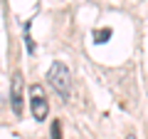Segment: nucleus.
Here are the masks:
<instances>
[{
  "instance_id": "obj_1",
  "label": "nucleus",
  "mask_w": 148,
  "mask_h": 139,
  "mask_svg": "<svg viewBox=\"0 0 148 139\" xmlns=\"http://www.w3.org/2000/svg\"><path fill=\"white\" fill-rule=\"evenodd\" d=\"M49 85L54 87V90L59 92V95L64 97V99H69V87H72V75H69V67L64 62H54L52 67H49V75H47Z\"/></svg>"
},
{
  "instance_id": "obj_2",
  "label": "nucleus",
  "mask_w": 148,
  "mask_h": 139,
  "mask_svg": "<svg viewBox=\"0 0 148 139\" xmlns=\"http://www.w3.org/2000/svg\"><path fill=\"white\" fill-rule=\"evenodd\" d=\"M32 99H30V107H32V117L35 119H47V112H49V107H47V99H45V95H42V87L40 85H32Z\"/></svg>"
},
{
  "instance_id": "obj_3",
  "label": "nucleus",
  "mask_w": 148,
  "mask_h": 139,
  "mask_svg": "<svg viewBox=\"0 0 148 139\" xmlns=\"http://www.w3.org/2000/svg\"><path fill=\"white\" fill-rule=\"evenodd\" d=\"M10 99H12V112H15L17 117H22V75H20V72H15V75H12Z\"/></svg>"
},
{
  "instance_id": "obj_4",
  "label": "nucleus",
  "mask_w": 148,
  "mask_h": 139,
  "mask_svg": "<svg viewBox=\"0 0 148 139\" xmlns=\"http://www.w3.org/2000/svg\"><path fill=\"white\" fill-rule=\"evenodd\" d=\"M111 27H99V30H94V42L96 45H104V42H109L111 40Z\"/></svg>"
},
{
  "instance_id": "obj_5",
  "label": "nucleus",
  "mask_w": 148,
  "mask_h": 139,
  "mask_svg": "<svg viewBox=\"0 0 148 139\" xmlns=\"http://www.w3.org/2000/svg\"><path fill=\"white\" fill-rule=\"evenodd\" d=\"M52 139H62V122L52 124Z\"/></svg>"
},
{
  "instance_id": "obj_6",
  "label": "nucleus",
  "mask_w": 148,
  "mask_h": 139,
  "mask_svg": "<svg viewBox=\"0 0 148 139\" xmlns=\"http://www.w3.org/2000/svg\"><path fill=\"white\" fill-rule=\"evenodd\" d=\"M25 47L30 50V52H35V42H32V38H30V35L25 38Z\"/></svg>"
},
{
  "instance_id": "obj_7",
  "label": "nucleus",
  "mask_w": 148,
  "mask_h": 139,
  "mask_svg": "<svg viewBox=\"0 0 148 139\" xmlns=\"http://www.w3.org/2000/svg\"><path fill=\"white\" fill-rule=\"evenodd\" d=\"M126 139H136V134H128V137H126Z\"/></svg>"
}]
</instances>
